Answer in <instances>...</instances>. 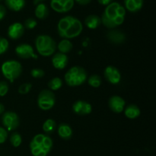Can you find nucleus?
<instances>
[{"label":"nucleus","mask_w":156,"mask_h":156,"mask_svg":"<svg viewBox=\"0 0 156 156\" xmlns=\"http://www.w3.org/2000/svg\"><path fill=\"white\" fill-rule=\"evenodd\" d=\"M87 72L80 66H73L64 75L66 84L69 87H79L87 80Z\"/></svg>","instance_id":"obj_5"},{"label":"nucleus","mask_w":156,"mask_h":156,"mask_svg":"<svg viewBox=\"0 0 156 156\" xmlns=\"http://www.w3.org/2000/svg\"><path fill=\"white\" fill-rule=\"evenodd\" d=\"M105 77L110 84L117 85L121 80V73L120 70L114 66H108L104 71Z\"/></svg>","instance_id":"obj_11"},{"label":"nucleus","mask_w":156,"mask_h":156,"mask_svg":"<svg viewBox=\"0 0 156 156\" xmlns=\"http://www.w3.org/2000/svg\"><path fill=\"white\" fill-rule=\"evenodd\" d=\"M9 90V86L5 81H1L0 82V96L2 97L8 93Z\"/></svg>","instance_id":"obj_32"},{"label":"nucleus","mask_w":156,"mask_h":156,"mask_svg":"<svg viewBox=\"0 0 156 156\" xmlns=\"http://www.w3.org/2000/svg\"><path fill=\"white\" fill-rule=\"evenodd\" d=\"M123 111H124L125 116L129 119H136L140 116V113H141L140 109L134 104H130V105L126 106Z\"/></svg>","instance_id":"obj_20"},{"label":"nucleus","mask_w":156,"mask_h":156,"mask_svg":"<svg viewBox=\"0 0 156 156\" xmlns=\"http://www.w3.org/2000/svg\"><path fill=\"white\" fill-rule=\"evenodd\" d=\"M126 14L124 6L117 2H113L105 7L101 18V23L108 28H117L124 22Z\"/></svg>","instance_id":"obj_1"},{"label":"nucleus","mask_w":156,"mask_h":156,"mask_svg":"<svg viewBox=\"0 0 156 156\" xmlns=\"http://www.w3.org/2000/svg\"><path fill=\"white\" fill-rule=\"evenodd\" d=\"M83 31L82 21L76 17L66 15L59 21L57 32L63 39H73L79 36Z\"/></svg>","instance_id":"obj_2"},{"label":"nucleus","mask_w":156,"mask_h":156,"mask_svg":"<svg viewBox=\"0 0 156 156\" xmlns=\"http://www.w3.org/2000/svg\"><path fill=\"white\" fill-rule=\"evenodd\" d=\"M53 142L47 134H37L30 142V153L33 156H47L51 151Z\"/></svg>","instance_id":"obj_3"},{"label":"nucleus","mask_w":156,"mask_h":156,"mask_svg":"<svg viewBox=\"0 0 156 156\" xmlns=\"http://www.w3.org/2000/svg\"><path fill=\"white\" fill-rule=\"evenodd\" d=\"M30 75L32 77L36 78V79H41V78L44 77L45 75V72L43 69L41 68H34L32 69L30 71Z\"/></svg>","instance_id":"obj_31"},{"label":"nucleus","mask_w":156,"mask_h":156,"mask_svg":"<svg viewBox=\"0 0 156 156\" xmlns=\"http://www.w3.org/2000/svg\"><path fill=\"white\" fill-rule=\"evenodd\" d=\"M5 6L13 12H20L24 8L25 0H5Z\"/></svg>","instance_id":"obj_21"},{"label":"nucleus","mask_w":156,"mask_h":156,"mask_svg":"<svg viewBox=\"0 0 156 156\" xmlns=\"http://www.w3.org/2000/svg\"><path fill=\"white\" fill-rule=\"evenodd\" d=\"M6 15V9L4 6L0 4V21L2 20L5 17Z\"/></svg>","instance_id":"obj_34"},{"label":"nucleus","mask_w":156,"mask_h":156,"mask_svg":"<svg viewBox=\"0 0 156 156\" xmlns=\"http://www.w3.org/2000/svg\"><path fill=\"white\" fill-rule=\"evenodd\" d=\"M0 1H2V0H0Z\"/></svg>","instance_id":"obj_39"},{"label":"nucleus","mask_w":156,"mask_h":156,"mask_svg":"<svg viewBox=\"0 0 156 156\" xmlns=\"http://www.w3.org/2000/svg\"><path fill=\"white\" fill-rule=\"evenodd\" d=\"M21 63L15 60H9L2 64L1 70L3 76L11 83L18 79L22 73Z\"/></svg>","instance_id":"obj_6"},{"label":"nucleus","mask_w":156,"mask_h":156,"mask_svg":"<svg viewBox=\"0 0 156 156\" xmlns=\"http://www.w3.org/2000/svg\"><path fill=\"white\" fill-rule=\"evenodd\" d=\"M37 24V21L34 18H28L24 21V23L23 25H24V28L28 29V30H32V29H34L36 27Z\"/></svg>","instance_id":"obj_28"},{"label":"nucleus","mask_w":156,"mask_h":156,"mask_svg":"<svg viewBox=\"0 0 156 156\" xmlns=\"http://www.w3.org/2000/svg\"><path fill=\"white\" fill-rule=\"evenodd\" d=\"M35 16L37 18L41 20H44L48 17L49 9L47 5L44 2H40L37 4L34 10Z\"/></svg>","instance_id":"obj_19"},{"label":"nucleus","mask_w":156,"mask_h":156,"mask_svg":"<svg viewBox=\"0 0 156 156\" xmlns=\"http://www.w3.org/2000/svg\"><path fill=\"white\" fill-rule=\"evenodd\" d=\"M44 1H45V0H34V3L35 5H37L40 2H43Z\"/></svg>","instance_id":"obj_38"},{"label":"nucleus","mask_w":156,"mask_h":156,"mask_svg":"<svg viewBox=\"0 0 156 156\" xmlns=\"http://www.w3.org/2000/svg\"><path fill=\"white\" fill-rule=\"evenodd\" d=\"M62 86V80L58 76L52 78L48 82V87L52 91H56L59 90Z\"/></svg>","instance_id":"obj_25"},{"label":"nucleus","mask_w":156,"mask_h":156,"mask_svg":"<svg viewBox=\"0 0 156 156\" xmlns=\"http://www.w3.org/2000/svg\"><path fill=\"white\" fill-rule=\"evenodd\" d=\"M85 24L89 29H96L101 24V17L97 15H89L85 19Z\"/></svg>","instance_id":"obj_22"},{"label":"nucleus","mask_w":156,"mask_h":156,"mask_svg":"<svg viewBox=\"0 0 156 156\" xmlns=\"http://www.w3.org/2000/svg\"><path fill=\"white\" fill-rule=\"evenodd\" d=\"M56 127V122L53 119H47L44 121L43 124V130L45 132V134L49 135L51 134L54 132L55 128Z\"/></svg>","instance_id":"obj_24"},{"label":"nucleus","mask_w":156,"mask_h":156,"mask_svg":"<svg viewBox=\"0 0 156 156\" xmlns=\"http://www.w3.org/2000/svg\"><path fill=\"white\" fill-rule=\"evenodd\" d=\"M10 143L12 144V145L15 148H18L22 143V137H21V134L17 132H14L13 133H12L10 136Z\"/></svg>","instance_id":"obj_26"},{"label":"nucleus","mask_w":156,"mask_h":156,"mask_svg":"<svg viewBox=\"0 0 156 156\" xmlns=\"http://www.w3.org/2000/svg\"><path fill=\"white\" fill-rule=\"evenodd\" d=\"M15 51L16 54L21 59H37V55L34 53V47L29 44H20L15 47Z\"/></svg>","instance_id":"obj_10"},{"label":"nucleus","mask_w":156,"mask_h":156,"mask_svg":"<svg viewBox=\"0 0 156 156\" xmlns=\"http://www.w3.org/2000/svg\"><path fill=\"white\" fill-rule=\"evenodd\" d=\"M8 138V131L3 127L0 126V144L4 143Z\"/></svg>","instance_id":"obj_33"},{"label":"nucleus","mask_w":156,"mask_h":156,"mask_svg":"<svg viewBox=\"0 0 156 156\" xmlns=\"http://www.w3.org/2000/svg\"><path fill=\"white\" fill-rule=\"evenodd\" d=\"M73 110L79 116L89 115L92 111V106L88 102L85 100H77L73 103Z\"/></svg>","instance_id":"obj_13"},{"label":"nucleus","mask_w":156,"mask_h":156,"mask_svg":"<svg viewBox=\"0 0 156 156\" xmlns=\"http://www.w3.org/2000/svg\"><path fill=\"white\" fill-rule=\"evenodd\" d=\"M107 38L114 44H121L126 41V35L123 32L117 29H111L107 33Z\"/></svg>","instance_id":"obj_16"},{"label":"nucleus","mask_w":156,"mask_h":156,"mask_svg":"<svg viewBox=\"0 0 156 156\" xmlns=\"http://www.w3.org/2000/svg\"><path fill=\"white\" fill-rule=\"evenodd\" d=\"M56 102L55 94L50 90H43L37 96V106L41 110L47 111L54 106Z\"/></svg>","instance_id":"obj_7"},{"label":"nucleus","mask_w":156,"mask_h":156,"mask_svg":"<svg viewBox=\"0 0 156 156\" xmlns=\"http://www.w3.org/2000/svg\"><path fill=\"white\" fill-rule=\"evenodd\" d=\"M50 7L57 13H66L74 6V0H50Z\"/></svg>","instance_id":"obj_9"},{"label":"nucleus","mask_w":156,"mask_h":156,"mask_svg":"<svg viewBox=\"0 0 156 156\" xmlns=\"http://www.w3.org/2000/svg\"><path fill=\"white\" fill-rule=\"evenodd\" d=\"M2 122L7 131H14L19 126L20 119L16 113L8 111L2 113Z\"/></svg>","instance_id":"obj_8"},{"label":"nucleus","mask_w":156,"mask_h":156,"mask_svg":"<svg viewBox=\"0 0 156 156\" xmlns=\"http://www.w3.org/2000/svg\"><path fill=\"white\" fill-rule=\"evenodd\" d=\"M124 8L128 12L136 13L140 12L143 7L144 0H123Z\"/></svg>","instance_id":"obj_17"},{"label":"nucleus","mask_w":156,"mask_h":156,"mask_svg":"<svg viewBox=\"0 0 156 156\" xmlns=\"http://www.w3.org/2000/svg\"><path fill=\"white\" fill-rule=\"evenodd\" d=\"M24 28L23 24L21 22H14L10 24L8 28V36L12 40H18L23 36L24 33Z\"/></svg>","instance_id":"obj_14"},{"label":"nucleus","mask_w":156,"mask_h":156,"mask_svg":"<svg viewBox=\"0 0 156 156\" xmlns=\"http://www.w3.org/2000/svg\"><path fill=\"white\" fill-rule=\"evenodd\" d=\"M73 44L69 39H62L56 45V48L59 50V52L62 54H68L73 50Z\"/></svg>","instance_id":"obj_23"},{"label":"nucleus","mask_w":156,"mask_h":156,"mask_svg":"<svg viewBox=\"0 0 156 156\" xmlns=\"http://www.w3.org/2000/svg\"><path fill=\"white\" fill-rule=\"evenodd\" d=\"M35 47L41 56L50 57L56 51V43L50 35H40L35 39Z\"/></svg>","instance_id":"obj_4"},{"label":"nucleus","mask_w":156,"mask_h":156,"mask_svg":"<svg viewBox=\"0 0 156 156\" xmlns=\"http://www.w3.org/2000/svg\"><path fill=\"white\" fill-rule=\"evenodd\" d=\"M9 47V42L6 38L0 37V55L3 54L8 50Z\"/></svg>","instance_id":"obj_29"},{"label":"nucleus","mask_w":156,"mask_h":156,"mask_svg":"<svg viewBox=\"0 0 156 156\" xmlns=\"http://www.w3.org/2000/svg\"><path fill=\"white\" fill-rule=\"evenodd\" d=\"M32 89V84L30 83H24V84H21L18 88V93L20 94H27Z\"/></svg>","instance_id":"obj_30"},{"label":"nucleus","mask_w":156,"mask_h":156,"mask_svg":"<svg viewBox=\"0 0 156 156\" xmlns=\"http://www.w3.org/2000/svg\"><path fill=\"white\" fill-rule=\"evenodd\" d=\"M5 111V106L2 103H0V115L2 114Z\"/></svg>","instance_id":"obj_37"},{"label":"nucleus","mask_w":156,"mask_h":156,"mask_svg":"<svg viewBox=\"0 0 156 156\" xmlns=\"http://www.w3.org/2000/svg\"><path fill=\"white\" fill-rule=\"evenodd\" d=\"M52 64L57 70H63L66 68L69 62V58L66 54L57 52L53 54L52 57Z\"/></svg>","instance_id":"obj_15"},{"label":"nucleus","mask_w":156,"mask_h":156,"mask_svg":"<svg viewBox=\"0 0 156 156\" xmlns=\"http://www.w3.org/2000/svg\"><path fill=\"white\" fill-rule=\"evenodd\" d=\"M108 106L111 111L115 113H120L123 111L126 106V101L118 95H114L108 101Z\"/></svg>","instance_id":"obj_12"},{"label":"nucleus","mask_w":156,"mask_h":156,"mask_svg":"<svg viewBox=\"0 0 156 156\" xmlns=\"http://www.w3.org/2000/svg\"><path fill=\"white\" fill-rule=\"evenodd\" d=\"M87 80H88V85L94 87V88H98V87H99L101 85L102 80L99 75L93 74L90 76L88 78H87Z\"/></svg>","instance_id":"obj_27"},{"label":"nucleus","mask_w":156,"mask_h":156,"mask_svg":"<svg viewBox=\"0 0 156 156\" xmlns=\"http://www.w3.org/2000/svg\"><path fill=\"white\" fill-rule=\"evenodd\" d=\"M58 136L64 140H69L73 136V129L67 123L59 124L57 128Z\"/></svg>","instance_id":"obj_18"},{"label":"nucleus","mask_w":156,"mask_h":156,"mask_svg":"<svg viewBox=\"0 0 156 156\" xmlns=\"http://www.w3.org/2000/svg\"><path fill=\"white\" fill-rule=\"evenodd\" d=\"M74 1L80 6H86V5L89 4L92 0H74Z\"/></svg>","instance_id":"obj_35"},{"label":"nucleus","mask_w":156,"mask_h":156,"mask_svg":"<svg viewBox=\"0 0 156 156\" xmlns=\"http://www.w3.org/2000/svg\"><path fill=\"white\" fill-rule=\"evenodd\" d=\"M98 3L100 5L107 6L108 5L111 4V2H114V0H98Z\"/></svg>","instance_id":"obj_36"}]
</instances>
